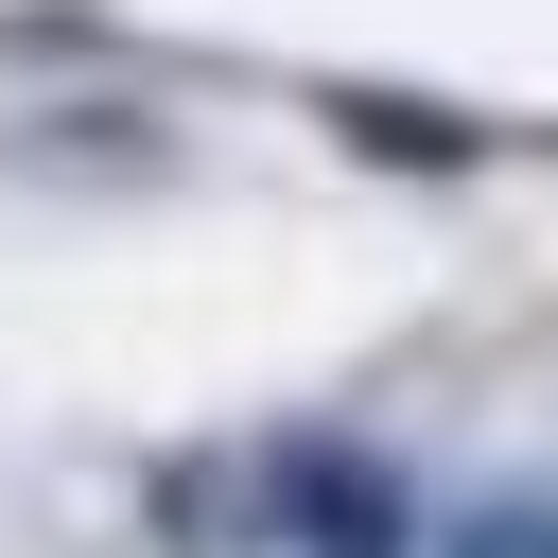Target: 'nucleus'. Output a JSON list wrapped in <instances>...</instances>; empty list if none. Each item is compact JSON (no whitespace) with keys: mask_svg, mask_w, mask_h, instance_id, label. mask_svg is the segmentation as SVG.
I'll list each match as a JSON object with an SVG mask.
<instances>
[{"mask_svg":"<svg viewBox=\"0 0 558 558\" xmlns=\"http://www.w3.org/2000/svg\"><path fill=\"white\" fill-rule=\"evenodd\" d=\"M331 122H349L384 174H471V122H436V105H401V87H331Z\"/></svg>","mask_w":558,"mask_h":558,"instance_id":"obj_2","label":"nucleus"},{"mask_svg":"<svg viewBox=\"0 0 558 558\" xmlns=\"http://www.w3.org/2000/svg\"><path fill=\"white\" fill-rule=\"evenodd\" d=\"M436 558H558V488H488V506H453Z\"/></svg>","mask_w":558,"mask_h":558,"instance_id":"obj_3","label":"nucleus"},{"mask_svg":"<svg viewBox=\"0 0 558 558\" xmlns=\"http://www.w3.org/2000/svg\"><path fill=\"white\" fill-rule=\"evenodd\" d=\"M262 541L279 558H436V523H418V488H401V453L384 436H262Z\"/></svg>","mask_w":558,"mask_h":558,"instance_id":"obj_1","label":"nucleus"}]
</instances>
